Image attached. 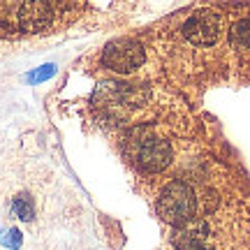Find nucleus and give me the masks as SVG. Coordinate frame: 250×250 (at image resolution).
I'll return each instance as SVG.
<instances>
[{"instance_id":"0eeeda50","label":"nucleus","mask_w":250,"mask_h":250,"mask_svg":"<svg viewBox=\"0 0 250 250\" xmlns=\"http://www.w3.org/2000/svg\"><path fill=\"white\" fill-rule=\"evenodd\" d=\"M208 225L202 218H192L188 223L179 225V229L174 234V248L176 250H199L202 246H206L208 239Z\"/></svg>"},{"instance_id":"39448f33","label":"nucleus","mask_w":250,"mask_h":250,"mask_svg":"<svg viewBox=\"0 0 250 250\" xmlns=\"http://www.w3.org/2000/svg\"><path fill=\"white\" fill-rule=\"evenodd\" d=\"M146 51L137 40H118L104 46L102 51V62L104 67L118 72V74H130V72L142 67Z\"/></svg>"},{"instance_id":"f257e3e1","label":"nucleus","mask_w":250,"mask_h":250,"mask_svg":"<svg viewBox=\"0 0 250 250\" xmlns=\"http://www.w3.org/2000/svg\"><path fill=\"white\" fill-rule=\"evenodd\" d=\"M127 148L132 153L137 167L144 171H162L165 167H169L171 162V146L169 142H165L160 137L148 130V127H137L127 134Z\"/></svg>"},{"instance_id":"423d86ee","label":"nucleus","mask_w":250,"mask_h":250,"mask_svg":"<svg viewBox=\"0 0 250 250\" xmlns=\"http://www.w3.org/2000/svg\"><path fill=\"white\" fill-rule=\"evenodd\" d=\"M51 5L46 0H26L19 9V26L26 33H42L51 23Z\"/></svg>"},{"instance_id":"20e7f679","label":"nucleus","mask_w":250,"mask_h":250,"mask_svg":"<svg viewBox=\"0 0 250 250\" xmlns=\"http://www.w3.org/2000/svg\"><path fill=\"white\" fill-rule=\"evenodd\" d=\"M183 35L199 46L215 44L223 35V17L215 9H199L195 14H190L188 21L183 23Z\"/></svg>"},{"instance_id":"f03ea898","label":"nucleus","mask_w":250,"mask_h":250,"mask_svg":"<svg viewBox=\"0 0 250 250\" xmlns=\"http://www.w3.org/2000/svg\"><path fill=\"white\" fill-rule=\"evenodd\" d=\"M197 211H199V197L192 190V186H188L183 181H174L160 192L158 215L165 223L179 227V225L192 220Z\"/></svg>"},{"instance_id":"9d476101","label":"nucleus","mask_w":250,"mask_h":250,"mask_svg":"<svg viewBox=\"0 0 250 250\" xmlns=\"http://www.w3.org/2000/svg\"><path fill=\"white\" fill-rule=\"evenodd\" d=\"M0 243L9 250H19L21 248V243H23V234L19 232L17 227H7V229L0 232Z\"/></svg>"},{"instance_id":"9b49d317","label":"nucleus","mask_w":250,"mask_h":250,"mask_svg":"<svg viewBox=\"0 0 250 250\" xmlns=\"http://www.w3.org/2000/svg\"><path fill=\"white\" fill-rule=\"evenodd\" d=\"M54 74H56V65L54 62H46V65H42V67H37V70L30 72L26 79H28V83H42V81L51 79Z\"/></svg>"},{"instance_id":"6e6552de","label":"nucleus","mask_w":250,"mask_h":250,"mask_svg":"<svg viewBox=\"0 0 250 250\" xmlns=\"http://www.w3.org/2000/svg\"><path fill=\"white\" fill-rule=\"evenodd\" d=\"M12 213L17 215V218H21V220H26V223H30L33 218H35V206H33V199H30V195H17L14 197V202H12Z\"/></svg>"},{"instance_id":"1a4fd4ad","label":"nucleus","mask_w":250,"mask_h":250,"mask_svg":"<svg viewBox=\"0 0 250 250\" xmlns=\"http://www.w3.org/2000/svg\"><path fill=\"white\" fill-rule=\"evenodd\" d=\"M232 44L236 49H250V17L241 19L232 28Z\"/></svg>"},{"instance_id":"7ed1b4c3","label":"nucleus","mask_w":250,"mask_h":250,"mask_svg":"<svg viewBox=\"0 0 250 250\" xmlns=\"http://www.w3.org/2000/svg\"><path fill=\"white\" fill-rule=\"evenodd\" d=\"M144 102H146V90L121 81H104L93 93V104L114 114L116 118L132 109H139Z\"/></svg>"},{"instance_id":"f8f14e48","label":"nucleus","mask_w":250,"mask_h":250,"mask_svg":"<svg viewBox=\"0 0 250 250\" xmlns=\"http://www.w3.org/2000/svg\"><path fill=\"white\" fill-rule=\"evenodd\" d=\"M199 250H215V248H208V246H202V248Z\"/></svg>"}]
</instances>
